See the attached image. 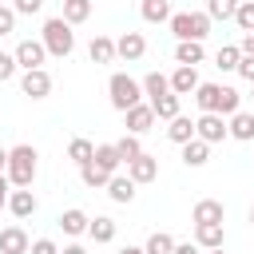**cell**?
I'll use <instances>...</instances> for the list:
<instances>
[{"instance_id": "1", "label": "cell", "mask_w": 254, "mask_h": 254, "mask_svg": "<svg viewBox=\"0 0 254 254\" xmlns=\"http://www.w3.org/2000/svg\"><path fill=\"white\" fill-rule=\"evenodd\" d=\"M194 103H198V111L234 115L238 103H242V95H238L234 87H222V83H198V87H194Z\"/></svg>"}, {"instance_id": "2", "label": "cell", "mask_w": 254, "mask_h": 254, "mask_svg": "<svg viewBox=\"0 0 254 254\" xmlns=\"http://www.w3.org/2000/svg\"><path fill=\"white\" fill-rule=\"evenodd\" d=\"M36 159H40V155H36L32 143H16V147L8 151V167H4L8 183H12V187H32V183H36V171H40Z\"/></svg>"}, {"instance_id": "3", "label": "cell", "mask_w": 254, "mask_h": 254, "mask_svg": "<svg viewBox=\"0 0 254 254\" xmlns=\"http://www.w3.org/2000/svg\"><path fill=\"white\" fill-rule=\"evenodd\" d=\"M40 40H44L48 56H56V60H64V56H71V52H75V32H71V24H67L64 16H52V20H44V32H40Z\"/></svg>"}, {"instance_id": "4", "label": "cell", "mask_w": 254, "mask_h": 254, "mask_svg": "<svg viewBox=\"0 0 254 254\" xmlns=\"http://www.w3.org/2000/svg\"><path fill=\"white\" fill-rule=\"evenodd\" d=\"M171 32H175V40H206L210 36V16L206 12H171Z\"/></svg>"}, {"instance_id": "5", "label": "cell", "mask_w": 254, "mask_h": 254, "mask_svg": "<svg viewBox=\"0 0 254 254\" xmlns=\"http://www.w3.org/2000/svg\"><path fill=\"white\" fill-rule=\"evenodd\" d=\"M107 95H111V107H115V111H127L131 103L143 99V83L131 79L127 71H115V75L107 79Z\"/></svg>"}, {"instance_id": "6", "label": "cell", "mask_w": 254, "mask_h": 254, "mask_svg": "<svg viewBox=\"0 0 254 254\" xmlns=\"http://www.w3.org/2000/svg\"><path fill=\"white\" fill-rule=\"evenodd\" d=\"M194 135H198L202 143H222V139H230V131H226V115L202 111V115L194 119Z\"/></svg>"}, {"instance_id": "7", "label": "cell", "mask_w": 254, "mask_h": 254, "mask_svg": "<svg viewBox=\"0 0 254 254\" xmlns=\"http://www.w3.org/2000/svg\"><path fill=\"white\" fill-rule=\"evenodd\" d=\"M12 56H16V64H20L24 71H32V67H44V60H48V48H44V40H20Z\"/></svg>"}, {"instance_id": "8", "label": "cell", "mask_w": 254, "mask_h": 254, "mask_svg": "<svg viewBox=\"0 0 254 254\" xmlns=\"http://www.w3.org/2000/svg\"><path fill=\"white\" fill-rule=\"evenodd\" d=\"M123 123H127V131L131 135H147L151 127H155V111H151V103H131L127 111H123Z\"/></svg>"}, {"instance_id": "9", "label": "cell", "mask_w": 254, "mask_h": 254, "mask_svg": "<svg viewBox=\"0 0 254 254\" xmlns=\"http://www.w3.org/2000/svg\"><path fill=\"white\" fill-rule=\"evenodd\" d=\"M20 91H24L28 99H48V91H52V75H48L44 67H32V71L20 75Z\"/></svg>"}, {"instance_id": "10", "label": "cell", "mask_w": 254, "mask_h": 254, "mask_svg": "<svg viewBox=\"0 0 254 254\" xmlns=\"http://www.w3.org/2000/svg\"><path fill=\"white\" fill-rule=\"evenodd\" d=\"M127 175H131L135 187H139V183H155V179H159V159L143 151V155H135V159L127 163Z\"/></svg>"}, {"instance_id": "11", "label": "cell", "mask_w": 254, "mask_h": 254, "mask_svg": "<svg viewBox=\"0 0 254 254\" xmlns=\"http://www.w3.org/2000/svg\"><path fill=\"white\" fill-rule=\"evenodd\" d=\"M143 52H147V40H143V32H123V36L115 40V56H119V60H127V64L143 60Z\"/></svg>"}, {"instance_id": "12", "label": "cell", "mask_w": 254, "mask_h": 254, "mask_svg": "<svg viewBox=\"0 0 254 254\" xmlns=\"http://www.w3.org/2000/svg\"><path fill=\"white\" fill-rule=\"evenodd\" d=\"M36 194H32V187H12L8 190V210L16 214V218H32L36 214Z\"/></svg>"}, {"instance_id": "13", "label": "cell", "mask_w": 254, "mask_h": 254, "mask_svg": "<svg viewBox=\"0 0 254 254\" xmlns=\"http://www.w3.org/2000/svg\"><path fill=\"white\" fill-rule=\"evenodd\" d=\"M194 242H198L202 250H218V246L226 242L222 222H194Z\"/></svg>"}, {"instance_id": "14", "label": "cell", "mask_w": 254, "mask_h": 254, "mask_svg": "<svg viewBox=\"0 0 254 254\" xmlns=\"http://www.w3.org/2000/svg\"><path fill=\"white\" fill-rule=\"evenodd\" d=\"M32 238L24 234V226H4L0 230V254H28Z\"/></svg>"}, {"instance_id": "15", "label": "cell", "mask_w": 254, "mask_h": 254, "mask_svg": "<svg viewBox=\"0 0 254 254\" xmlns=\"http://www.w3.org/2000/svg\"><path fill=\"white\" fill-rule=\"evenodd\" d=\"M202 60H206V48H202V40H179V44H175V64L198 67Z\"/></svg>"}, {"instance_id": "16", "label": "cell", "mask_w": 254, "mask_h": 254, "mask_svg": "<svg viewBox=\"0 0 254 254\" xmlns=\"http://www.w3.org/2000/svg\"><path fill=\"white\" fill-rule=\"evenodd\" d=\"M202 79H198V71L194 67H187V64H179L175 67V75H171V91L175 95H194V87H198Z\"/></svg>"}, {"instance_id": "17", "label": "cell", "mask_w": 254, "mask_h": 254, "mask_svg": "<svg viewBox=\"0 0 254 254\" xmlns=\"http://www.w3.org/2000/svg\"><path fill=\"white\" fill-rule=\"evenodd\" d=\"M147 103H151L155 119H175V115L183 111V95H175V91H163V95H155V99H147Z\"/></svg>"}, {"instance_id": "18", "label": "cell", "mask_w": 254, "mask_h": 254, "mask_svg": "<svg viewBox=\"0 0 254 254\" xmlns=\"http://www.w3.org/2000/svg\"><path fill=\"white\" fill-rule=\"evenodd\" d=\"M222 218H226V206L218 198H198L190 210V222H222Z\"/></svg>"}, {"instance_id": "19", "label": "cell", "mask_w": 254, "mask_h": 254, "mask_svg": "<svg viewBox=\"0 0 254 254\" xmlns=\"http://www.w3.org/2000/svg\"><path fill=\"white\" fill-rule=\"evenodd\" d=\"M226 131H230V139L250 143V139H254V111H234L230 123H226Z\"/></svg>"}, {"instance_id": "20", "label": "cell", "mask_w": 254, "mask_h": 254, "mask_svg": "<svg viewBox=\"0 0 254 254\" xmlns=\"http://www.w3.org/2000/svg\"><path fill=\"white\" fill-rule=\"evenodd\" d=\"M206 159H210V143H202L198 135L183 143V163L187 167H206Z\"/></svg>"}, {"instance_id": "21", "label": "cell", "mask_w": 254, "mask_h": 254, "mask_svg": "<svg viewBox=\"0 0 254 254\" xmlns=\"http://www.w3.org/2000/svg\"><path fill=\"white\" fill-rule=\"evenodd\" d=\"M91 163H95L99 171H107V175H115V171L123 167V159H119L115 143H99V147H95V155H91Z\"/></svg>"}, {"instance_id": "22", "label": "cell", "mask_w": 254, "mask_h": 254, "mask_svg": "<svg viewBox=\"0 0 254 254\" xmlns=\"http://www.w3.org/2000/svg\"><path fill=\"white\" fill-rule=\"evenodd\" d=\"M167 123H171V127H167V139H171V143H179V147H183L187 139H194V119H187L183 111H179L175 119H167Z\"/></svg>"}, {"instance_id": "23", "label": "cell", "mask_w": 254, "mask_h": 254, "mask_svg": "<svg viewBox=\"0 0 254 254\" xmlns=\"http://www.w3.org/2000/svg\"><path fill=\"white\" fill-rule=\"evenodd\" d=\"M107 194H111V202H131V198H135L131 175H111V179H107Z\"/></svg>"}, {"instance_id": "24", "label": "cell", "mask_w": 254, "mask_h": 254, "mask_svg": "<svg viewBox=\"0 0 254 254\" xmlns=\"http://www.w3.org/2000/svg\"><path fill=\"white\" fill-rule=\"evenodd\" d=\"M87 222H91V218H87L79 206H71V210H64V214H60V230H64V234H71V238H75V234H87Z\"/></svg>"}, {"instance_id": "25", "label": "cell", "mask_w": 254, "mask_h": 254, "mask_svg": "<svg viewBox=\"0 0 254 254\" xmlns=\"http://www.w3.org/2000/svg\"><path fill=\"white\" fill-rule=\"evenodd\" d=\"M87 56H91V64H111L115 60V40L111 36H95L87 44Z\"/></svg>"}, {"instance_id": "26", "label": "cell", "mask_w": 254, "mask_h": 254, "mask_svg": "<svg viewBox=\"0 0 254 254\" xmlns=\"http://www.w3.org/2000/svg\"><path fill=\"white\" fill-rule=\"evenodd\" d=\"M139 12H143L147 24H167L171 20V0H143Z\"/></svg>"}, {"instance_id": "27", "label": "cell", "mask_w": 254, "mask_h": 254, "mask_svg": "<svg viewBox=\"0 0 254 254\" xmlns=\"http://www.w3.org/2000/svg\"><path fill=\"white\" fill-rule=\"evenodd\" d=\"M87 234H91V242H115V218H107V214L91 218L87 222Z\"/></svg>"}, {"instance_id": "28", "label": "cell", "mask_w": 254, "mask_h": 254, "mask_svg": "<svg viewBox=\"0 0 254 254\" xmlns=\"http://www.w3.org/2000/svg\"><path fill=\"white\" fill-rule=\"evenodd\" d=\"M238 60H242L238 44H222V48L214 52V67H218V71H234V67H238Z\"/></svg>"}, {"instance_id": "29", "label": "cell", "mask_w": 254, "mask_h": 254, "mask_svg": "<svg viewBox=\"0 0 254 254\" xmlns=\"http://www.w3.org/2000/svg\"><path fill=\"white\" fill-rule=\"evenodd\" d=\"M91 155H95V143H91V139H71V143H67V159H71L75 167L91 163Z\"/></svg>"}, {"instance_id": "30", "label": "cell", "mask_w": 254, "mask_h": 254, "mask_svg": "<svg viewBox=\"0 0 254 254\" xmlns=\"http://www.w3.org/2000/svg\"><path fill=\"white\" fill-rule=\"evenodd\" d=\"M91 16V0H64V20L75 28V24H83Z\"/></svg>"}, {"instance_id": "31", "label": "cell", "mask_w": 254, "mask_h": 254, "mask_svg": "<svg viewBox=\"0 0 254 254\" xmlns=\"http://www.w3.org/2000/svg\"><path fill=\"white\" fill-rule=\"evenodd\" d=\"M115 151H119V159H123V167H127L135 155H143V143H139V135H131V131H127V135L115 143Z\"/></svg>"}, {"instance_id": "32", "label": "cell", "mask_w": 254, "mask_h": 254, "mask_svg": "<svg viewBox=\"0 0 254 254\" xmlns=\"http://www.w3.org/2000/svg\"><path fill=\"white\" fill-rule=\"evenodd\" d=\"M79 179H83V187L99 190V187H107V179H111V175H107V171H99L95 163H83V167H79Z\"/></svg>"}, {"instance_id": "33", "label": "cell", "mask_w": 254, "mask_h": 254, "mask_svg": "<svg viewBox=\"0 0 254 254\" xmlns=\"http://www.w3.org/2000/svg\"><path fill=\"white\" fill-rule=\"evenodd\" d=\"M175 250V238L167 234V230H155L151 238H147V246H143V254H171Z\"/></svg>"}, {"instance_id": "34", "label": "cell", "mask_w": 254, "mask_h": 254, "mask_svg": "<svg viewBox=\"0 0 254 254\" xmlns=\"http://www.w3.org/2000/svg\"><path fill=\"white\" fill-rule=\"evenodd\" d=\"M163 91H171V79H167L163 71H151V75L143 79V95L155 99V95H163Z\"/></svg>"}, {"instance_id": "35", "label": "cell", "mask_w": 254, "mask_h": 254, "mask_svg": "<svg viewBox=\"0 0 254 254\" xmlns=\"http://www.w3.org/2000/svg\"><path fill=\"white\" fill-rule=\"evenodd\" d=\"M238 0H206V16L210 20H234Z\"/></svg>"}, {"instance_id": "36", "label": "cell", "mask_w": 254, "mask_h": 254, "mask_svg": "<svg viewBox=\"0 0 254 254\" xmlns=\"http://www.w3.org/2000/svg\"><path fill=\"white\" fill-rule=\"evenodd\" d=\"M234 24H238L242 32H254V0H238V8H234Z\"/></svg>"}, {"instance_id": "37", "label": "cell", "mask_w": 254, "mask_h": 254, "mask_svg": "<svg viewBox=\"0 0 254 254\" xmlns=\"http://www.w3.org/2000/svg\"><path fill=\"white\" fill-rule=\"evenodd\" d=\"M12 32H16V8L0 4V36H12Z\"/></svg>"}, {"instance_id": "38", "label": "cell", "mask_w": 254, "mask_h": 254, "mask_svg": "<svg viewBox=\"0 0 254 254\" xmlns=\"http://www.w3.org/2000/svg\"><path fill=\"white\" fill-rule=\"evenodd\" d=\"M16 67H20V64H16V56L0 52V83H4V79H12V75H16Z\"/></svg>"}, {"instance_id": "39", "label": "cell", "mask_w": 254, "mask_h": 254, "mask_svg": "<svg viewBox=\"0 0 254 254\" xmlns=\"http://www.w3.org/2000/svg\"><path fill=\"white\" fill-rule=\"evenodd\" d=\"M28 254H60V246H56L52 238H36V242L28 246Z\"/></svg>"}, {"instance_id": "40", "label": "cell", "mask_w": 254, "mask_h": 254, "mask_svg": "<svg viewBox=\"0 0 254 254\" xmlns=\"http://www.w3.org/2000/svg\"><path fill=\"white\" fill-rule=\"evenodd\" d=\"M12 8H16V16H36V12L44 8V0H16Z\"/></svg>"}, {"instance_id": "41", "label": "cell", "mask_w": 254, "mask_h": 254, "mask_svg": "<svg viewBox=\"0 0 254 254\" xmlns=\"http://www.w3.org/2000/svg\"><path fill=\"white\" fill-rule=\"evenodd\" d=\"M234 71H238V75H242V79H250V83H254V56H242V60H238V67H234Z\"/></svg>"}, {"instance_id": "42", "label": "cell", "mask_w": 254, "mask_h": 254, "mask_svg": "<svg viewBox=\"0 0 254 254\" xmlns=\"http://www.w3.org/2000/svg\"><path fill=\"white\" fill-rule=\"evenodd\" d=\"M171 254H202V246H198V242H175Z\"/></svg>"}, {"instance_id": "43", "label": "cell", "mask_w": 254, "mask_h": 254, "mask_svg": "<svg viewBox=\"0 0 254 254\" xmlns=\"http://www.w3.org/2000/svg\"><path fill=\"white\" fill-rule=\"evenodd\" d=\"M242 56H254V32H242V44H238Z\"/></svg>"}, {"instance_id": "44", "label": "cell", "mask_w": 254, "mask_h": 254, "mask_svg": "<svg viewBox=\"0 0 254 254\" xmlns=\"http://www.w3.org/2000/svg\"><path fill=\"white\" fill-rule=\"evenodd\" d=\"M8 187H12V183H8V175L0 171V206H8Z\"/></svg>"}, {"instance_id": "45", "label": "cell", "mask_w": 254, "mask_h": 254, "mask_svg": "<svg viewBox=\"0 0 254 254\" xmlns=\"http://www.w3.org/2000/svg\"><path fill=\"white\" fill-rule=\"evenodd\" d=\"M60 254H87V250H83V246H79V242H71V246H64V250H60Z\"/></svg>"}, {"instance_id": "46", "label": "cell", "mask_w": 254, "mask_h": 254, "mask_svg": "<svg viewBox=\"0 0 254 254\" xmlns=\"http://www.w3.org/2000/svg\"><path fill=\"white\" fill-rule=\"evenodd\" d=\"M119 254H143V246H123Z\"/></svg>"}, {"instance_id": "47", "label": "cell", "mask_w": 254, "mask_h": 254, "mask_svg": "<svg viewBox=\"0 0 254 254\" xmlns=\"http://www.w3.org/2000/svg\"><path fill=\"white\" fill-rule=\"evenodd\" d=\"M4 167H8V151L0 147V171H4Z\"/></svg>"}, {"instance_id": "48", "label": "cell", "mask_w": 254, "mask_h": 254, "mask_svg": "<svg viewBox=\"0 0 254 254\" xmlns=\"http://www.w3.org/2000/svg\"><path fill=\"white\" fill-rule=\"evenodd\" d=\"M202 254H226V250H222V246H218V250H202Z\"/></svg>"}, {"instance_id": "49", "label": "cell", "mask_w": 254, "mask_h": 254, "mask_svg": "<svg viewBox=\"0 0 254 254\" xmlns=\"http://www.w3.org/2000/svg\"><path fill=\"white\" fill-rule=\"evenodd\" d=\"M250 222H254V210H250Z\"/></svg>"}]
</instances>
